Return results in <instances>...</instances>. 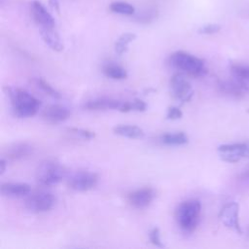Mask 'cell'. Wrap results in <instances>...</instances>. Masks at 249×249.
<instances>
[{
	"label": "cell",
	"instance_id": "22",
	"mask_svg": "<svg viewBox=\"0 0 249 249\" xmlns=\"http://www.w3.org/2000/svg\"><path fill=\"white\" fill-rule=\"evenodd\" d=\"M158 11L154 7H145L135 15V19L140 23H150L157 18Z\"/></svg>",
	"mask_w": 249,
	"mask_h": 249
},
{
	"label": "cell",
	"instance_id": "31",
	"mask_svg": "<svg viewBox=\"0 0 249 249\" xmlns=\"http://www.w3.org/2000/svg\"><path fill=\"white\" fill-rule=\"evenodd\" d=\"M120 112L123 113H127L129 111H133V106H132V102L126 101V102H122L120 108H119Z\"/></svg>",
	"mask_w": 249,
	"mask_h": 249
},
{
	"label": "cell",
	"instance_id": "29",
	"mask_svg": "<svg viewBox=\"0 0 249 249\" xmlns=\"http://www.w3.org/2000/svg\"><path fill=\"white\" fill-rule=\"evenodd\" d=\"M221 29V25L217 24V23H209V24H205L203 26H201L198 29V33L200 34H215L217 32H219Z\"/></svg>",
	"mask_w": 249,
	"mask_h": 249
},
{
	"label": "cell",
	"instance_id": "1",
	"mask_svg": "<svg viewBox=\"0 0 249 249\" xmlns=\"http://www.w3.org/2000/svg\"><path fill=\"white\" fill-rule=\"evenodd\" d=\"M6 90L16 116L18 118H29L37 114L41 107L39 99L21 89L6 88Z\"/></svg>",
	"mask_w": 249,
	"mask_h": 249
},
{
	"label": "cell",
	"instance_id": "9",
	"mask_svg": "<svg viewBox=\"0 0 249 249\" xmlns=\"http://www.w3.org/2000/svg\"><path fill=\"white\" fill-rule=\"evenodd\" d=\"M238 203L231 201L226 203L219 213V219L227 228L235 231L238 233H241V228L238 221Z\"/></svg>",
	"mask_w": 249,
	"mask_h": 249
},
{
	"label": "cell",
	"instance_id": "16",
	"mask_svg": "<svg viewBox=\"0 0 249 249\" xmlns=\"http://www.w3.org/2000/svg\"><path fill=\"white\" fill-rule=\"evenodd\" d=\"M220 91L231 97L239 98L244 95L246 91V87L243 82L237 81H222L218 85Z\"/></svg>",
	"mask_w": 249,
	"mask_h": 249
},
{
	"label": "cell",
	"instance_id": "20",
	"mask_svg": "<svg viewBox=\"0 0 249 249\" xmlns=\"http://www.w3.org/2000/svg\"><path fill=\"white\" fill-rule=\"evenodd\" d=\"M160 141L167 146H182L189 142V138L184 132H169L162 134Z\"/></svg>",
	"mask_w": 249,
	"mask_h": 249
},
{
	"label": "cell",
	"instance_id": "18",
	"mask_svg": "<svg viewBox=\"0 0 249 249\" xmlns=\"http://www.w3.org/2000/svg\"><path fill=\"white\" fill-rule=\"evenodd\" d=\"M113 131L117 135L130 138V139H138L144 136L143 129L137 125H128V124L117 125L113 128Z\"/></svg>",
	"mask_w": 249,
	"mask_h": 249
},
{
	"label": "cell",
	"instance_id": "24",
	"mask_svg": "<svg viewBox=\"0 0 249 249\" xmlns=\"http://www.w3.org/2000/svg\"><path fill=\"white\" fill-rule=\"evenodd\" d=\"M34 83L42 91H44L46 94L50 95L51 97L55 98V99H59L61 97L59 91H57L54 88H53V86H51L44 79H42V78H35L34 79Z\"/></svg>",
	"mask_w": 249,
	"mask_h": 249
},
{
	"label": "cell",
	"instance_id": "11",
	"mask_svg": "<svg viewBox=\"0 0 249 249\" xmlns=\"http://www.w3.org/2000/svg\"><path fill=\"white\" fill-rule=\"evenodd\" d=\"M32 16L35 22L40 26V28L44 27H54V19L52 15L47 11L44 5L39 1H33L31 6Z\"/></svg>",
	"mask_w": 249,
	"mask_h": 249
},
{
	"label": "cell",
	"instance_id": "14",
	"mask_svg": "<svg viewBox=\"0 0 249 249\" xmlns=\"http://www.w3.org/2000/svg\"><path fill=\"white\" fill-rule=\"evenodd\" d=\"M122 102L109 97H99L87 101L84 104V108L87 110H119Z\"/></svg>",
	"mask_w": 249,
	"mask_h": 249
},
{
	"label": "cell",
	"instance_id": "27",
	"mask_svg": "<svg viewBox=\"0 0 249 249\" xmlns=\"http://www.w3.org/2000/svg\"><path fill=\"white\" fill-rule=\"evenodd\" d=\"M69 131L73 134H76L84 139H92L95 137V133L91 130L85 129V128H77V127H71L69 128Z\"/></svg>",
	"mask_w": 249,
	"mask_h": 249
},
{
	"label": "cell",
	"instance_id": "23",
	"mask_svg": "<svg viewBox=\"0 0 249 249\" xmlns=\"http://www.w3.org/2000/svg\"><path fill=\"white\" fill-rule=\"evenodd\" d=\"M110 10L113 13L125 15V16H132L135 14L134 7L132 5H130L129 3L124 2V1H116V2L111 3Z\"/></svg>",
	"mask_w": 249,
	"mask_h": 249
},
{
	"label": "cell",
	"instance_id": "30",
	"mask_svg": "<svg viewBox=\"0 0 249 249\" xmlns=\"http://www.w3.org/2000/svg\"><path fill=\"white\" fill-rule=\"evenodd\" d=\"M132 106H133V111H138V112H143L147 108V104L143 100L138 98H135L132 101Z\"/></svg>",
	"mask_w": 249,
	"mask_h": 249
},
{
	"label": "cell",
	"instance_id": "25",
	"mask_svg": "<svg viewBox=\"0 0 249 249\" xmlns=\"http://www.w3.org/2000/svg\"><path fill=\"white\" fill-rule=\"evenodd\" d=\"M231 74L233 75L236 80L241 82L249 80V65H242V64H232L231 66Z\"/></svg>",
	"mask_w": 249,
	"mask_h": 249
},
{
	"label": "cell",
	"instance_id": "32",
	"mask_svg": "<svg viewBox=\"0 0 249 249\" xmlns=\"http://www.w3.org/2000/svg\"><path fill=\"white\" fill-rule=\"evenodd\" d=\"M49 4L50 6L56 12L59 13L60 9H59V1L58 0H49Z\"/></svg>",
	"mask_w": 249,
	"mask_h": 249
},
{
	"label": "cell",
	"instance_id": "13",
	"mask_svg": "<svg viewBox=\"0 0 249 249\" xmlns=\"http://www.w3.org/2000/svg\"><path fill=\"white\" fill-rule=\"evenodd\" d=\"M43 117L49 123H60L70 117V111L63 105L52 104L43 111Z\"/></svg>",
	"mask_w": 249,
	"mask_h": 249
},
{
	"label": "cell",
	"instance_id": "15",
	"mask_svg": "<svg viewBox=\"0 0 249 249\" xmlns=\"http://www.w3.org/2000/svg\"><path fill=\"white\" fill-rule=\"evenodd\" d=\"M40 34L44 43L54 52H61L64 46L60 40L58 33L55 31L54 27H44L40 28Z\"/></svg>",
	"mask_w": 249,
	"mask_h": 249
},
{
	"label": "cell",
	"instance_id": "10",
	"mask_svg": "<svg viewBox=\"0 0 249 249\" xmlns=\"http://www.w3.org/2000/svg\"><path fill=\"white\" fill-rule=\"evenodd\" d=\"M156 196V193L152 188H141L131 192L128 195V202L137 209L149 206Z\"/></svg>",
	"mask_w": 249,
	"mask_h": 249
},
{
	"label": "cell",
	"instance_id": "2",
	"mask_svg": "<svg viewBox=\"0 0 249 249\" xmlns=\"http://www.w3.org/2000/svg\"><path fill=\"white\" fill-rule=\"evenodd\" d=\"M201 204L197 199H188L179 204L176 209L178 227L184 232H192L198 225Z\"/></svg>",
	"mask_w": 249,
	"mask_h": 249
},
{
	"label": "cell",
	"instance_id": "21",
	"mask_svg": "<svg viewBox=\"0 0 249 249\" xmlns=\"http://www.w3.org/2000/svg\"><path fill=\"white\" fill-rule=\"evenodd\" d=\"M136 39V35L134 33H130V32H126L122 34L118 40L115 42V52L119 54L122 55L124 53L127 52L128 50V45L129 43H131L132 41H134Z\"/></svg>",
	"mask_w": 249,
	"mask_h": 249
},
{
	"label": "cell",
	"instance_id": "26",
	"mask_svg": "<svg viewBox=\"0 0 249 249\" xmlns=\"http://www.w3.org/2000/svg\"><path fill=\"white\" fill-rule=\"evenodd\" d=\"M149 239L150 241L157 247H160L162 248L164 245L161 241V238H160V230L158 228H153L150 232H149Z\"/></svg>",
	"mask_w": 249,
	"mask_h": 249
},
{
	"label": "cell",
	"instance_id": "8",
	"mask_svg": "<svg viewBox=\"0 0 249 249\" xmlns=\"http://www.w3.org/2000/svg\"><path fill=\"white\" fill-rule=\"evenodd\" d=\"M221 159L227 162H237L243 158L249 157V143L223 144L218 147Z\"/></svg>",
	"mask_w": 249,
	"mask_h": 249
},
{
	"label": "cell",
	"instance_id": "6",
	"mask_svg": "<svg viewBox=\"0 0 249 249\" xmlns=\"http://www.w3.org/2000/svg\"><path fill=\"white\" fill-rule=\"evenodd\" d=\"M169 88L173 98L178 100L181 104L190 101L193 97L194 91L192 86L182 72L172 75L169 81Z\"/></svg>",
	"mask_w": 249,
	"mask_h": 249
},
{
	"label": "cell",
	"instance_id": "3",
	"mask_svg": "<svg viewBox=\"0 0 249 249\" xmlns=\"http://www.w3.org/2000/svg\"><path fill=\"white\" fill-rule=\"evenodd\" d=\"M169 62L182 73L192 77H201L207 73V68L201 58L183 51L173 53L169 57Z\"/></svg>",
	"mask_w": 249,
	"mask_h": 249
},
{
	"label": "cell",
	"instance_id": "7",
	"mask_svg": "<svg viewBox=\"0 0 249 249\" xmlns=\"http://www.w3.org/2000/svg\"><path fill=\"white\" fill-rule=\"evenodd\" d=\"M98 183V175L88 170H79L68 179L70 189L77 192H87L93 189Z\"/></svg>",
	"mask_w": 249,
	"mask_h": 249
},
{
	"label": "cell",
	"instance_id": "17",
	"mask_svg": "<svg viewBox=\"0 0 249 249\" xmlns=\"http://www.w3.org/2000/svg\"><path fill=\"white\" fill-rule=\"evenodd\" d=\"M33 153V147L28 143H15L6 149V156L10 160H21Z\"/></svg>",
	"mask_w": 249,
	"mask_h": 249
},
{
	"label": "cell",
	"instance_id": "12",
	"mask_svg": "<svg viewBox=\"0 0 249 249\" xmlns=\"http://www.w3.org/2000/svg\"><path fill=\"white\" fill-rule=\"evenodd\" d=\"M31 188L26 183H13L7 182L1 184V195L11 198H19L27 196L30 194Z\"/></svg>",
	"mask_w": 249,
	"mask_h": 249
},
{
	"label": "cell",
	"instance_id": "33",
	"mask_svg": "<svg viewBox=\"0 0 249 249\" xmlns=\"http://www.w3.org/2000/svg\"><path fill=\"white\" fill-rule=\"evenodd\" d=\"M6 166H7V160L2 158L0 160V175H3L4 172L6 171Z\"/></svg>",
	"mask_w": 249,
	"mask_h": 249
},
{
	"label": "cell",
	"instance_id": "28",
	"mask_svg": "<svg viewBox=\"0 0 249 249\" xmlns=\"http://www.w3.org/2000/svg\"><path fill=\"white\" fill-rule=\"evenodd\" d=\"M183 117V112L181 111V109L179 107L176 106H170L167 109L166 112V119L167 120H171V121H176L179 120Z\"/></svg>",
	"mask_w": 249,
	"mask_h": 249
},
{
	"label": "cell",
	"instance_id": "4",
	"mask_svg": "<svg viewBox=\"0 0 249 249\" xmlns=\"http://www.w3.org/2000/svg\"><path fill=\"white\" fill-rule=\"evenodd\" d=\"M65 176L64 167L57 161L47 160L40 163L36 170V182L43 187L57 185Z\"/></svg>",
	"mask_w": 249,
	"mask_h": 249
},
{
	"label": "cell",
	"instance_id": "5",
	"mask_svg": "<svg viewBox=\"0 0 249 249\" xmlns=\"http://www.w3.org/2000/svg\"><path fill=\"white\" fill-rule=\"evenodd\" d=\"M55 204V197L52 193L40 191L29 194L24 201L25 208L32 213L50 211Z\"/></svg>",
	"mask_w": 249,
	"mask_h": 249
},
{
	"label": "cell",
	"instance_id": "19",
	"mask_svg": "<svg viewBox=\"0 0 249 249\" xmlns=\"http://www.w3.org/2000/svg\"><path fill=\"white\" fill-rule=\"evenodd\" d=\"M102 71L106 77L113 79V80H124L127 77L126 70L124 67H122L121 65L113 63V62L106 63L103 66Z\"/></svg>",
	"mask_w": 249,
	"mask_h": 249
}]
</instances>
